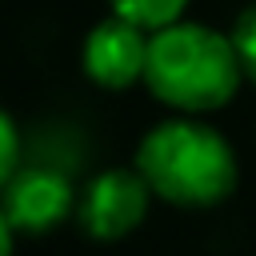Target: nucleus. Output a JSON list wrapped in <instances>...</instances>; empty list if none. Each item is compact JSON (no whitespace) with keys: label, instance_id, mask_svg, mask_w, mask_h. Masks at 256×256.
Masks as SVG:
<instances>
[{"label":"nucleus","instance_id":"nucleus-1","mask_svg":"<svg viewBox=\"0 0 256 256\" xmlns=\"http://www.w3.org/2000/svg\"><path fill=\"white\" fill-rule=\"evenodd\" d=\"M240 80H244V64L232 36L208 24L176 20V24L156 28L148 40L144 84L160 104L184 116L224 108L236 96Z\"/></svg>","mask_w":256,"mask_h":256},{"label":"nucleus","instance_id":"nucleus-2","mask_svg":"<svg viewBox=\"0 0 256 256\" xmlns=\"http://www.w3.org/2000/svg\"><path fill=\"white\" fill-rule=\"evenodd\" d=\"M136 168L148 180L152 196L180 208L220 204L236 188L232 144L192 116H176L148 128V136L136 148Z\"/></svg>","mask_w":256,"mask_h":256},{"label":"nucleus","instance_id":"nucleus-3","mask_svg":"<svg viewBox=\"0 0 256 256\" xmlns=\"http://www.w3.org/2000/svg\"><path fill=\"white\" fill-rule=\"evenodd\" d=\"M152 188L140 176V168H108L88 180L80 192V224L96 240H120L148 216Z\"/></svg>","mask_w":256,"mask_h":256},{"label":"nucleus","instance_id":"nucleus-4","mask_svg":"<svg viewBox=\"0 0 256 256\" xmlns=\"http://www.w3.org/2000/svg\"><path fill=\"white\" fill-rule=\"evenodd\" d=\"M148 40L152 32L124 20V16H108L100 20L80 48V64L84 76L100 88H128L136 80H144V64H148Z\"/></svg>","mask_w":256,"mask_h":256},{"label":"nucleus","instance_id":"nucleus-5","mask_svg":"<svg viewBox=\"0 0 256 256\" xmlns=\"http://www.w3.org/2000/svg\"><path fill=\"white\" fill-rule=\"evenodd\" d=\"M0 208L4 216L12 220L16 232H28V236H40V232H52L68 208H72V184L64 180V172L56 168H20L4 192H0Z\"/></svg>","mask_w":256,"mask_h":256},{"label":"nucleus","instance_id":"nucleus-6","mask_svg":"<svg viewBox=\"0 0 256 256\" xmlns=\"http://www.w3.org/2000/svg\"><path fill=\"white\" fill-rule=\"evenodd\" d=\"M108 8H112L116 16H124V20L156 32V28H164V24H176V20L184 16L188 0H108Z\"/></svg>","mask_w":256,"mask_h":256},{"label":"nucleus","instance_id":"nucleus-7","mask_svg":"<svg viewBox=\"0 0 256 256\" xmlns=\"http://www.w3.org/2000/svg\"><path fill=\"white\" fill-rule=\"evenodd\" d=\"M16 172H20V132H16L12 116L0 108V192Z\"/></svg>","mask_w":256,"mask_h":256},{"label":"nucleus","instance_id":"nucleus-8","mask_svg":"<svg viewBox=\"0 0 256 256\" xmlns=\"http://www.w3.org/2000/svg\"><path fill=\"white\" fill-rule=\"evenodd\" d=\"M232 44H236V52H240L244 76L256 80V8H248V12L236 20V28H232Z\"/></svg>","mask_w":256,"mask_h":256},{"label":"nucleus","instance_id":"nucleus-9","mask_svg":"<svg viewBox=\"0 0 256 256\" xmlns=\"http://www.w3.org/2000/svg\"><path fill=\"white\" fill-rule=\"evenodd\" d=\"M12 244H16V228H12V220L0 208V256H12Z\"/></svg>","mask_w":256,"mask_h":256}]
</instances>
